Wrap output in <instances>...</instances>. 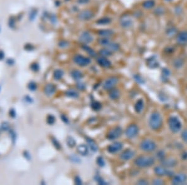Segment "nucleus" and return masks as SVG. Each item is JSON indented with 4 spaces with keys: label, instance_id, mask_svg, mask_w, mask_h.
I'll use <instances>...</instances> for the list:
<instances>
[{
    "label": "nucleus",
    "instance_id": "nucleus-10",
    "mask_svg": "<svg viewBox=\"0 0 187 185\" xmlns=\"http://www.w3.org/2000/svg\"><path fill=\"white\" fill-rule=\"evenodd\" d=\"M79 41L83 44H88L94 41V37L89 31H84L79 36Z\"/></svg>",
    "mask_w": 187,
    "mask_h": 185
},
{
    "label": "nucleus",
    "instance_id": "nucleus-20",
    "mask_svg": "<svg viewBox=\"0 0 187 185\" xmlns=\"http://www.w3.org/2000/svg\"><path fill=\"white\" fill-rule=\"evenodd\" d=\"M162 166H164L165 167L172 168V167H174L177 165V162L175 159L172 158H170L169 159L164 158V160H162Z\"/></svg>",
    "mask_w": 187,
    "mask_h": 185
},
{
    "label": "nucleus",
    "instance_id": "nucleus-19",
    "mask_svg": "<svg viewBox=\"0 0 187 185\" xmlns=\"http://www.w3.org/2000/svg\"><path fill=\"white\" fill-rule=\"evenodd\" d=\"M147 66L150 69H155L159 66V62L155 56L150 57L147 60Z\"/></svg>",
    "mask_w": 187,
    "mask_h": 185
},
{
    "label": "nucleus",
    "instance_id": "nucleus-18",
    "mask_svg": "<svg viewBox=\"0 0 187 185\" xmlns=\"http://www.w3.org/2000/svg\"><path fill=\"white\" fill-rule=\"evenodd\" d=\"M96 61L100 66L104 68H109L112 65L111 62L109 60H108L106 58H104L102 56H100L97 58Z\"/></svg>",
    "mask_w": 187,
    "mask_h": 185
},
{
    "label": "nucleus",
    "instance_id": "nucleus-48",
    "mask_svg": "<svg viewBox=\"0 0 187 185\" xmlns=\"http://www.w3.org/2000/svg\"><path fill=\"white\" fill-rule=\"evenodd\" d=\"M28 88H29V89L30 90H31V91H34V90H36V88H37V86H36V85L35 83H34V82H31V83H29V85H28Z\"/></svg>",
    "mask_w": 187,
    "mask_h": 185
},
{
    "label": "nucleus",
    "instance_id": "nucleus-46",
    "mask_svg": "<svg viewBox=\"0 0 187 185\" xmlns=\"http://www.w3.org/2000/svg\"><path fill=\"white\" fill-rule=\"evenodd\" d=\"M52 141H53V145L55 146V148L58 150H60L61 149V145L60 143L58 142V141L55 139V138H53L52 139Z\"/></svg>",
    "mask_w": 187,
    "mask_h": 185
},
{
    "label": "nucleus",
    "instance_id": "nucleus-40",
    "mask_svg": "<svg viewBox=\"0 0 187 185\" xmlns=\"http://www.w3.org/2000/svg\"><path fill=\"white\" fill-rule=\"evenodd\" d=\"M133 79L135 80V81L137 82H138V84H143L145 83V81H144V79L140 75H138V74H135L133 76Z\"/></svg>",
    "mask_w": 187,
    "mask_h": 185
},
{
    "label": "nucleus",
    "instance_id": "nucleus-29",
    "mask_svg": "<svg viewBox=\"0 0 187 185\" xmlns=\"http://www.w3.org/2000/svg\"><path fill=\"white\" fill-rule=\"evenodd\" d=\"M171 72L167 68H163L162 70V80L164 82L167 81L170 76Z\"/></svg>",
    "mask_w": 187,
    "mask_h": 185
},
{
    "label": "nucleus",
    "instance_id": "nucleus-31",
    "mask_svg": "<svg viewBox=\"0 0 187 185\" xmlns=\"http://www.w3.org/2000/svg\"><path fill=\"white\" fill-rule=\"evenodd\" d=\"M109 95L111 99L116 100L120 97V92L117 89H112L111 90H110Z\"/></svg>",
    "mask_w": 187,
    "mask_h": 185
},
{
    "label": "nucleus",
    "instance_id": "nucleus-57",
    "mask_svg": "<svg viewBox=\"0 0 187 185\" xmlns=\"http://www.w3.org/2000/svg\"><path fill=\"white\" fill-rule=\"evenodd\" d=\"M166 1H167V2H170V1H173V0H165Z\"/></svg>",
    "mask_w": 187,
    "mask_h": 185
},
{
    "label": "nucleus",
    "instance_id": "nucleus-41",
    "mask_svg": "<svg viewBox=\"0 0 187 185\" xmlns=\"http://www.w3.org/2000/svg\"><path fill=\"white\" fill-rule=\"evenodd\" d=\"M96 162L97 163V165L101 167H104L106 165V163H105V161H104V159L102 157H97V160H96Z\"/></svg>",
    "mask_w": 187,
    "mask_h": 185
},
{
    "label": "nucleus",
    "instance_id": "nucleus-49",
    "mask_svg": "<svg viewBox=\"0 0 187 185\" xmlns=\"http://www.w3.org/2000/svg\"><path fill=\"white\" fill-rule=\"evenodd\" d=\"M76 87H77V88L79 90H84L86 89V85L82 82H79V83H77V85H76Z\"/></svg>",
    "mask_w": 187,
    "mask_h": 185
},
{
    "label": "nucleus",
    "instance_id": "nucleus-50",
    "mask_svg": "<svg viewBox=\"0 0 187 185\" xmlns=\"http://www.w3.org/2000/svg\"><path fill=\"white\" fill-rule=\"evenodd\" d=\"M152 183H153V185H163V184L164 183V182L162 180H160V179H155V180L152 182Z\"/></svg>",
    "mask_w": 187,
    "mask_h": 185
},
{
    "label": "nucleus",
    "instance_id": "nucleus-22",
    "mask_svg": "<svg viewBox=\"0 0 187 185\" xmlns=\"http://www.w3.org/2000/svg\"><path fill=\"white\" fill-rule=\"evenodd\" d=\"M56 91V87L55 85L49 84H47L44 88V92L48 96L53 95Z\"/></svg>",
    "mask_w": 187,
    "mask_h": 185
},
{
    "label": "nucleus",
    "instance_id": "nucleus-37",
    "mask_svg": "<svg viewBox=\"0 0 187 185\" xmlns=\"http://www.w3.org/2000/svg\"><path fill=\"white\" fill-rule=\"evenodd\" d=\"M165 9L162 6L157 7L154 10V14L157 16H162L165 14Z\"/></svg>",
    "mask_w": 187,
    "mask_h": 185
},
{
    "label": "nucleus",
    "instance_id": "nucleus-45",
    "mask_svg": "<svg viewBox=\"0 0 187 185\" xmlns=\"http://www.w3.org/2000/svg\"><path fill=\"white\" fill-rule=\"evenodd\" d=\"M157 157L158 159H160V160H162L165 158V152L164 151H159L157 152Z\"/></svg>",
    "mask_w": 187,
    "mask_h": 185
},
{
    "label": "nucleus",
    "instance_id": "nucleus-43",
    "mask_svg": "<svg viewBox=\"0 0 187 185\" xmlns=\"http://www.w3.org/2000/svg\"><path fill=\"white\" fill-rule=\"evenodd\" d=\"M58 45L61 48H67V47H68L69 46V43L67 41L63 40V41H61L59 43Z\"/></svg>",
    "mask_w": 187,
    "mask_h": 185
},
{
    "label": "nucleus",
    "instance_id": "nucleus-42",
    "mask_svg": "<svg viewBox=\"0 0 187 185\" xmlns=\"http://www.w3.org/2000/svg\"><path fill=\"white\" fill-rule=\"evenodd\" d=\"M95 180H96V181L98 183L99 185H108V183H107V182H105V181H104L101 177H99V176H96V177H95Z\"/></svg>",
    "mask_w": 187,
    "mask_h": 185
},
{
    "label": "nucleus",
    "instance_id": "nucleus-36",
    "mask_svg": "<svg viewBox=\"0 0 187 185\" xmlns=\"http://www.w3.org/2000/svg\"><path fill=\"white\" fill-rule=\"evenodd\" d=\"M184 65V60L182 58H178L174 61V66L177 69L180 68Z\"/></svg>",
    "mask_w": 187,
    "mask_h": 185
},
{
    "label": "nucleus",
    "instance_id": "nucleus-12",
    "mask_svg": "<svg viewBox=\"0 0 187 185\" xmlns=\"http://www.w3.org/2000/svg\"><path fill=\"white\" fill-rule=\"evenodd\" d=\"M176 42L181 46L187 45V31L184 30L179 31L175 36Z\"/></svg>",
    "mask_w": 187,
    "mask_h": 185
},
{
    "label": "nucleus",
    "instance_id": "nucleus-5",
    "mask_svg": "<svg viewBox=\"0 0 187 185\" xmlns=\"http://www.w3.org/2000/svg\"><path fill=\"white\" fill-rule=\"evenodd\" d=\"M155 173L158 177H172L174 175V173L166 168L164 166H157L154 168Z\"/></svg>",
    "mask_w": 187,
    "mask_h": 185
},
{
    "label": "nucleus",
    "instance_id": "nucleus-21",
    "mask_svg": "<svg viewBox=\"0 0 187 185\" xmlns=\"http://www.w3.org/2000/svg\"><path fill=\"white\" fill-rule=\"evenodd\" d=\"M114 34V32L112 29H101L97 32V34L101 38H109L112 36Z\"/></svg>",
    "mask_w": 187,
    "mask_h": 185
},
{
    "label": "nucleus",
    "instance_id": "nucleus-26",
    "mask_svg": "<svg viewBox=\"0 0 187 185\" xmlns=\"http://www.w3.org/2000/svg\"><path fill=\"white\" fill-rule=\"evenodd\" d=\"M77 152L82 156H86L89 152V149L87 146L83 144L79 145L77 146Z\"/></svg>",
    "mask_w": 187,
    "mask_h": 185
},
{
    "label": "nucleus",
    "instance_id": "nucleus-3",
    "mask_svg": "<svg viewBox=\"0 0 187 185\" xmlns=\"http://www.w3.org/2000/svg\"><path fill=\"white\" fill-rule=\"evenodd\" d=\"M168 125L170 130L175 133H178L182 127V125L180 119L175 116H172L169 119Z\"/></svg>",
    "mask_w": 187,
    "mask_h": 185
},
{
    "label": "nucleus",
    "instance_id": "nucleus-27",
    "mask_svg": "<svg viewBox=\"0 0 187 185\" xmlns=\"http://www.w3.org/2000/svg\"><path fill=\"white\" fill-rule=\"evenodd\" d=\"M144 107V102L142 99H139L137 101L134 105L135 111L137 113H140Z\"/></svg>",
    "mask_w": 187,
    "mask_h": 185
},
{
    "label": "nucleus",
    "instance_id": "nucleus-7",
    "mask_svg": "<svg viewBox=\"0 0 187 185\" xmlns=\"http://www.w3.org/2000/svg\"><path fill=\"white\" fill-rule=\"evenodd\" d=\"M139 128L135 124H130L125 130V135L128 138H135L138 133Z\"/></svg>",
    "mask_w": 187,
    "mask_h": 185
},
{
    "label": "nucleus",
    "instance_id": "nucleus-2",
    "mask_svg": "<svg viewBox=\"0 0 187 185\" xmlns=\"http://www.w3.org/2000/svg\"><path fill=\"white\" fill-rule=\"evenodd\" d=\"M148 123L150 127L153 130L160 129L163 125L162 116L158 112H153L150 116Z\"/></svg>",
    "mask_w": 187,
    "mask_h": 185
},
{
    "label": "nucleus",
    "instance_id": "nucleus-25",
    "mask_svg": "<svg viewBox=\"0 0 187 185\" xmlns=\"http://www.w3.org/2000/svg\"><path fill=\"white\" fill-rule=\"evenodd\" d=\"M86 141L87 144L89 145V146L90 149L93 152H96L98 150V146L97 143H96L95 141H94L92 139L90 138H86Z\"/></svg>",
    "mask_w": 187,
    "mask_h": 185
},
{
    "label": "nucleus",
    "instance_id": "nucleus-51",
    "mask_svg": "<svg viewBox=\"0 0 187 185\" xmlns=\"http://www.w3.org/2000/svg\"><path fill=\"white\" fill-rule=\"evenodd\" d=\"M74 183H75V185H81L82 184L81 179L78 176H77V177H75V178H74Z\"/></svg>",
    "mask_w": 187,
    "mask_h": 185
},
{
    "label": "nucleus",
    "instance_id": "nucleus-44",
    "mask_svg": "<svg viewBox=\"0 0 187 185\" xmlns=\"http://www.w3.org/2000/svg\"><path fill=\"white\" fill-rule=\"evenodd\" d=\"M55 121H56V119H55V117L53 116L49 115V116L48 117V119H47V122H48V123H49V125H53V123H55Z\"/></svg>",
    "mask_w": 187,
    "mask_h": 185
},
{
    "label": "nucleus",
    "instance_id": "nucleus-1",
    "mask_svg": "<svg viewBox=\"0 0 187 185\" xmlns=\"http://www.w3.org/2000/svg\"><path fill=\"white\" fill-rule=\"evenodd\" d=\"M155 163V159L150 156H147V155H142L138 157H137L134 163L135 165L141 168H148L152 167Z\"/></svg>",
    "mask_w": 187,
    "mask_h": 185
},
{
    "label": "nucleus",
    "instance_id": "nucleus-35",
    "mask_svg": "<svg viewBox=\"0 0 187 185\" xmlns=\"http://www.w3.org/2000/svg\"><path fill=\"white\" fill-rule=\"evenodd\" d=\"M63 75H64V72L61 69H57L54 72L53 77L56 80H59L61 79H62Z\"/></svg>",
    "mask_w": 187,
    "mask_h": 185
},
{
    "label": "nucleus",
    "instance_id": "nucleus-23",
    "mask_svg": "<svg viewBox=\"0 0 187 185\" xmlns=\"http://www.w3.org/2000/svg\"><path fill=\"white\" fill-rule=\"evenodd\" d=\"M81 48L91 57H92V58H96V57H97V53H96V52L92 48H91L90 46H89L88 45H87V44H82V46H81Z\"/></svg>",
    "mask_w": 187,
    "mask_h": 185
},
{
    "label": "nucleus",
    "instance_id": "nucleus-55",
    "mask_svg": "<svg viewBox=\"0 0 187 185\" xmlns=\"http://www.w3.org/2000/svg\"><path fill=\"white\" fill-rule=\"evenodd\" d=\"M61 119H62V121L65 123H67L69 122V120L67 119V117H65L64 115H62L61 116Z\"/></svg>",
    "mask_w": 187,
    "mask_h": 185
},
{
    "label": "nucleus",
    "instance_id": "nucleus-47",
    "mask_svg": "<svg viewBox=\"0 0 187 185\" xmlns=\"http://www.w3.org/2000/svg\"><path fill=\"white\" fill-rule=\"evenodd\" d=\"M181 137L183 141L187 144V129L184 130L181 133Z\"/></svg>",
    "mask_w": 187,
    "mask_h": 185
},
{
    "label": "nucleus",
    "instance_id": "nucleus-14",
    "mask_svg": "<svg viewBox=\"0 0 187 185\" xmlns=\"http://www.w3.org/2000/svg\"><path fill=\"white\" fill-rule=\"evenodd\" d=\"M94 14L91 10H84L78 14V18L81 21H89L94 17Z\"/></svg>",
    "mask_w": 187,
    "mask_h": 185
},
{
    "label": "nucleus",
    "instance_id": "nucleus-53",
    "mask_svg": "<svg viewBox=\"0 0 187 185\" xmlns=\"http://www.w3.org/2000/svg\"><path fill=\"white\" fill-rule=\"evenodd\" d=\"M137 185H147L148 184V182L146 181V180H140L139 181H138L137 182Z\"/></svg>",
    "mask_w": 187,
    "mask_h": 185
},
{
    "label": "nucleus",
    "instance_id": "nucleus-52",
    "mask_svg": "<svg viewBox=\"0 0 187 185\" xmlns=\"http://www.w3.org/2000/svg\"><path fill=\"white\" fill-rule=\"evenodd\" d=\"M31 69L33 70V71H38L39 69V65L36 63H34L31 65Z\"/></svg>",
    "mask_w": 187,
    "mask_h": 185
},
{
    "label": "nucleus",
    "instance_id": "nucleus-33",
    "mask_svg": "<svg viewBox=\"0 0 187 185\" xmlns=\"http://www.w3.org/2000/svg\"><path fill=\"white\" fill-rule=\"evenodd\" d=\"M112 52L110 50L106 49V48H103L102 49L100 50L99 51V54L101 55V56L104 57V58H107L109 56H111L112 55Z\"/></svg>",
    "mask_w": 187,
    "mask_h": 185
},
{
    "label": "nucleus",
    "instance_id": "nucleus-56",
    "mask_svg": "<svg viewBox=\"0 0 187 185\" xmlns=\"http://www.w3.org/2000/svg\"><path fill=\"white\" fill-rule=\"evenodd\" d=\"M182 158L184 159V160H187V152H185L183 153L182 155Z\"/></svg>",
    "mask_w": 187,
    "mask_h": 185
},
{
    "label": "nucleus",
    "instance_id": "nucleus-9",
    "mask_svg": "<svg viewBox=\"0 0 187 185\" xmlns=\"http://www.w3.org/2000/svg\"><path fill=\"white\" fill-rule=\"evenodd\" d=\"M120 24L123 28L129 29L132 27L133 21L129 14H124L120 19Z\"/></svg>",
    "mask_w": 187,
    "mask_h": 185
},
{
    "label": "nucleus",
    "instance_id": "nucleus-8",
    "mask_svg": "<svg viewBox=\"0 0 187 185\" xmlns=\"http://www.w3.org/2000/svg\"><path fill=\"white\" fill-rule=\"evenodd\" d=\"M122 134V129L121 126H116L111 130L107 135V138L110 140H113L119 138Z\"/></svg>",
    "mask_w": 187,
    "mask_h": 185
},
{
    "label": "nucleus",
    "instance_id": "nucleus-6",
    "mask_svg": "<svg viewBox=\"0 0 187 185\" xmlns=\"http://www.w3.org/2000/svg\"><path fill=\"white\" fill-rule=\"evenodd\" d=\"M73 61L76 64L81 67L87 66L91 63V60L90 58L86 56H83L81 54H76L74 57Z\"/></svg>",
    "mask_w": 187,
    "mask_h": 185
},
{
    "label": "nucleus",
    "instance_id": "nucleus-34",
    "mask_svg": "<svg viewBox=\"0 0 187 185\" xmlns=\"http://www.w3.org/2000/svg\"><path fill=\"white\" fill-rule=\"evenodd\" d=\"M65 95L69 97H70V98H77L79 96V94L77 93V91H75L74 90L69 89L66 91Z\"/></svg>",
    "mask_w": 187,
    "mask_h": 185
},
{
    "label": "nucleus",
    "instance_id": "nucleus-4",
    "mask_svg": "<svg viewBox=\"0 0 187 185\" xmlns=\"http://www.w3.org/2000/svg\"><path fill=\"white\" fill-rule=\"evenodd\" d=\"M140 148L145 152H152L156 149L157 145L153 140L145 139L140 143Z\"/></svg>",
    "mask_w": 187,
    "mask_h": 185
},
{
    "label": "nucleus",
    "instance_id": "nucleus-15",
    "mask_svg": "<svg viewBox=\"0 0 187 185\" xmlns=\"http://www.w3.org/2000/svg\"><path fill=\"white\" fill-rule=\"evenodd\" d=\"M123 148V144L120 141H116L107 147V150L111 153H116L121 151Z\"/></svg>",
    "mask_w": 187,
    "mask_h": 185
},
{
    "label": "nucleus",
    "instance_id": "nucleus-11",
    "mask_svg": "<svg viewBox=\"0 0 187 185\" xmlns=\"http://www.w3.org/2000/svg\"><path fill=\"white\" fill-rule=\"evenodd\" d=\"M187 181V176L185 173H179L176 175H174L172 183L173 185H184L185 184Z\"/></svg>",
    "mask_w": 187,
    "mask_h": 185
},
{
    "label": "nucleus",
    "instance_id": "nucleus-24",
    "mask_svg": "<svg viewBox=\"0 0 187 185\" xmlns=\"http://www.w3.org/2000/svg\"><path fill=\"white\" fill-rule=\"evenodd\" d=\"M109 50H110L111 51H112V53L114 52H117L120 49V45L115 42H112L111 41V42L109 43V44L107 45V46L106 48H105Z\"/></svg>",
    "mask_w": 187,
    "mask_h": 185
},
{
    "label": "nucleus",
    "instance_id": "nucleus-54",
    "mask_svg": "<svg viewBox=\"0 0 187 185\" xmlns=\"http://www.w3.org/2000/svg\"><path fill=\"white\" fill-rule=\"evenodd\" d=\"M89 1L90 0H77V3L79 4H86V3H89Z\"/></svg>",
    "mask_w": 187,
    "mask_h": 185
},
{
    "label": "nucleus",
    "instance_id": "nucleus-38",
    "mask_svg": "<svg viewBox=\"0 0 187 185\" xmlns=\"http://www.w3.org/2000/svg\"><path fill=\"white\" fill-rule=\"evenodd\" d=\"M67 144L70 148H73L76 145V141L72 136H69L67 138Z\"/></svg>",
    "mask_w": 187,
    "mask_h": 185
},
{
    "label": "nucleus",
    "instance_id": "nucleus-30",
    "mask_svg": "<svg viewBox=\"0 0 187 185\" xmlns=\"http://www.w3.org/2000/svg\"><path fill=\"white\" fill-rule=\"evenodd\" d=\"M112 22V19L109 18V17H103L100 18L99 19H98L96 21V23L99 25H107V24H109L111 23Z\"/></svg>",
    "mask_w": 187,
    "mask_h": 185
},
{
    "label": "nucleus",
    "instance_id": "nucleus-17",
    "mask_svg": "<svg viewBox=\"0 0 187 185\" xmlns=\"http://www.w3.org/2000/svg\"><path fill=\"white\" fill-rule=\"evenodd\" d=\"M178 33V29L176 26L173 25L168 26L165 30V34L169 38H173L174 36H176Z\"/></svg>",
    "mask_w": 187,
    "mask_h": 185
},
{
    "label": "nucleus",
    "instance_id": "nucleus-13",
    "mask_svg": "<svg viewBox=\"0 0 187 185\" xmlns=\"http://www.w3.org/2000/svg\"><path fill=\"white\" fill-rule=\"evenodd\" d=\"M118 79L116 77H111L108 78L103 85V88L106 90H110L114 88V86L117 84Z\"/></svg>",
    "mask_w": 187,
    "mask_h": 185
},
{
    "label": "nucleus",
    "instance_id": "nucleus-39",
    "mask_svg": "<svg viewBox=\"0 0 187 185\" xmlns=\"http://www.w3.org/2000/svg\"><path fill=\"white\" fill-rule=\"evenodd\" d=\"M91 107L93 110L97 111V110H99L102 108V104L97 101H95V102H92Z\"/></svg>",
    "mask_w": 187,
    "mask_h": 185
},
{
    "label": "nucleus",
    "instance_id": "nucleus-32",
    "mask_svg": "<svg viewBox=\"0 0 187 185\" xmlns=\"http://www.w3.org/2000/svg\"><path fill=\"white\" fill-rule=\"evenodd\" d=\"M71 76L73 79L75 80H79L82 79V77H83V75L81 71L75 69V70H73L71 72Z\"/></svg>",
    "mask_w": 187,
    "mask_h": 185
},
{
    "label": "nucleus",
    "instance_id": "nucleus-28",
    "mask_svg": "<svg viewBox=\"0 0 187 185\" xmlns=\"http://www.w3.org/2000/svg\"><path fill=\"white\" fill-rule=\"evenodd\" d=\"M155 5V0H145L142 3V6L146 9H150L153 8Z\"/></svg>",
    "mask_w": 187,
    "mask_h": 185
},
{
    "label": "nucleus",
    "instance_id": "nucleus-16",
    "mask_svg": "<svg viewBox=\"0 0 187 185\" xmlns=\"http://www.w3.org/2000/svg\"><path fill=\"white\" fill-rule=\"evenodd\" d=\"M135 152L130 149H127L124 151L120 155V158L121 160L124 161H128L132 159L135 156Z\"/></svg>",
    "mask_w": 187,
    "mask_h": 185
}]
</instances>
